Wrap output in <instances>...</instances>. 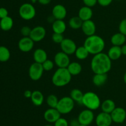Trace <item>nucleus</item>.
Here are the masks:
<instances>
[{
  "instance_id": "obj_1",
  "label": "nucleus",
  "mask_w": 126,
  "mask_h": 126,
  "mask_svg": "<svg viewBox=\"0 0 126 126\" xmlns=\"http://www.w3.org/2000/svg\"><path fill=\"white\" fill-rule=\"evenodd\" d=\"M111 61L107 53L95 54L91 60V70L94 74H107L111 69Z\"/></svg>"
},
{
  "instance_id": "obj_2",
  "label": "nucleus",
  "mask_w": 126,
  "mask_h": 126,
  "mask_svg": "<svg viewBox=\"0 0 126 126\" xmlns=\"http://www.w3.org/2000/svg\"><path fill=\"white\" fill-rule=\"evenodd\" d=\"M84 46L90 54L95 55L102 53L105 47V42L103 38L97 35L87 37L84 43Z\"/></svg>"
},
{
  "instance_id": "obj_3",
  "label": "nucleus",
  "mask_w": 126,
  "mask_h": 126,
  "mask_svg": "<svg viewBox=\"0 0 126 126\" xmlns=\"http://www.w3.org/2000/svg\"><path fill=\"white\" fill-rule=\"evenodd\" d=\"M71 77L67 68H58L52 77V83L57 87H63L70 84Z\"/></svg>"
},
{
  "instance_id": "obj_4",
  "label": "nucleus",
  "mask_w": 126,
  "mask_h": 126,
  "mask_svg": "<svg viewBox=\"0 0 126 126\" xmlns=\"http://www.w3.org/2000/svg\"><path fill=\"white\" fill-rule=\"evenodd\" d=\"M102 102L97 94L93 91H87L84 93L82 100V105H83L86 109L92 111L98 109L100 107Z\"/></svg>"
},
{
  "instance_id": "obj_5",
  "label": "nucleus",
  "mask_w": 126,
  "mask_h": 126,
  "mask_svg": "<svg viewBox=\"0 0 126 126\" xmlns=\"http://www.w3.org/2000/svg\"><path fill=\"white\" fill-rule=\"evenodd\" d=\"M75 103L70 96H63L59 99L56 108L61 114H67L73 110Z\"/></svg>"
},
{
  "instance_id": "obj_6",
  "label": "nucleus",
  "mask_w": 126,
  "mask_h": 126,
  "mask_svg": "<svg viewBox=\"0 0 126 126\" xmlns=\"http://www.w3.org/2000/svg\"><path fill=\"white\" fill-rule=\"evenodd\" d=\"M18 14L22 19L25 21H30L34 19L36 16V11L32 4L25 2L20 6Z\"/></svg>"
},
{
  "instance_id": "obj_7",
  "label": "nucleus",
  "mask_w": 126,
  "mask_h": 126,
  "mask_svg": "<svg viewBox=\"0 0 126 126\" xmlns=\"http://www.w3.org/2000/svg\"><path fill=\"white\" fill-rule=\"evenodd\" d=\"M77 119L80 125L89 126L95 120L94 113L92 110L86 109L79 112Z\"/></svg>"
},
{
  "instance_id": "obj_8",
  "label": "nucleus",
  "mask_w": 126,
  "mask_h": 126,
  "mask_svg": "<svg viewBox=\"0 0 126 126\" xmlns=\"http://www.w3.org/2000/svg\"><path fill=\"white\" fill-rule=\"evenodd\" d=\"M44 71L42 64L34 62L32 63L30 66L29 70H28V75L32 80L38 81L42 77Z\"/></svg>"
},
{
  "instance_id": "obj_9",
  "label": "nucleus",
  "mask_w": 126,
  "mask_h": 126,
  "mask_svg": "<svg viewBox=\"0 0 126 126\" xmlns=\"http://www.w3.org/2000/svg\"><path fill=\"white\" fill-rule=\"evenodd\" d=\"M70 62L69 55L63 51L57 53L54 56V63L59 68H67Z\"/></svg>"
},
{
  "instance_id": "obj_10",
  "label": "nucleus",
  "mask_w": 126,
  "mask_h": 126,
  "mask_svg": "<svg viewBox=\"0 0 126 126\" xmlns=\"http://www.w3.org/2000/svg\"><path fill=\"white\" fill-rule=\"evenodd\" d=\"M60 45L62 51L66 53L68 55L75 54L76 48H77L76 43L73 40L68 38H64Z\"/></svg>"
},
{
  "instance_id": "obj_11",
  "label": "nucleus",
  "mask_w": 126,
  "mask_h": 126,
  "mask_svg": "<svg viewBox=\"0 0 126 126\" xmlns=\"http://www.w3.org/2000/svg\"><path fill=\"white\" fill-rule=\"evenodd\" d=\"M46 35V28L43 26L39 25L32 28L30 37L34 42H39L44 39Z\"/></svg>"
},
{
  "instance_id": "obj_12",
  "label": "nucleus",
  "mask_w": 126,
  "mask_h": 126,
  "mask_svg": "<svg viewBox=\"0 0 126 126\" xmlns=\"http://www.w3.org/2000/svg\"><path fill=\"white\" fill-rule=\"evenodd\" d=\"M95 122L97 126H111L113 123L110 114L101 112L95 117Z\"/></svg>"
},
{
  "instance_id": "obj_13",
  "label": "nucleus",
  "mask_w": 126,
  "mask_h": 126,
  "mask_svg": "<svg viewBox=\"0 0 126 126\" xmlns=\"http://www.w3.org/2000/svg\"><path fill=\"white\" fill-rule=\"evenodd\" d=\"M34 42L30 37H23L18 43V49L23 53H28L33 49Z\"/></svg>"
},
{
  "instance_id": "obj_14",
  "label": "nucleus",
  "mask_w": 126,
  "mask_h": 126,
  "mask_svg": "<svg viewBox=\"0 0 126 126\" xmlns=\"http://www.w3.org/2000/svg\"><path fill=\"white\" fill-rule=\"evenodd\" d=\"M110 114L114 123L122 124L126 119V111L121 107H116Z\"/></svg>"
},
{
  "instance_id": "obj_15",
  "label": "nucleus",
  "mask_w": 126,
  "mask_h": 126,
  "mask_svg": "<svg viewBox=\"0 0 126 126\" xmlns=\"http://www.w3.org/2000/svg\"><path fill=\"white\" fill-rule=\"evenodd\" d=\"M43 116L46 121L49 123L54 124L61 117V114L57 109V108L49 107L44 111Z\"/></svg>"
},
{
  "instance_id": "obj_16",
  "label": "nucleus",
  "mask_w": 126,
  "mask_h": 126,
  "mask_svg": "<svg viewBox=\"0 0 126 126\" xmlns=\"http://www.w3.org/2000/svg\"><path fill=\"white\" fill-rule=\"evenodd\" d=\"M67 15V10L62 4L55 5L52 10V16L55 20H63Z\"/></svg>"
},
{
  "instance_id": "obj_17",
  "label": "nucleus",
  "mask_w": 126,
  "mask_h": 126,
  "mask_svg": "<svg viewBox=\"0 0 126 126\" xmlns=\"http://www.w3.org/2000/svg\"><path fill=\"white\" fill-rule=\"evenodd\" d=\"M81 30L85 35L90 37L95 34L96 25L92 19L84 21L81 27Z\"/></svg>"
},
{
  "instance_id": "obj_18",
  "label": "nucleus",
  "mask_w": 126,
  "mask_h": 126,
  "mask_svg": "<svg viewBox=\"0 0 126 126\" xmlns=\"http://www.w3.org/2000/svg\"><path fill=\"white\" fill-rule=\"evenodd\" d=\"M78 16L82 21H89L91 20L93 16V11L92 7L88 6H82L79 9L78 11Z\"/></svg>"
},
{
  "instance_id": "obj_19",
  "label": "nucleus",
  "mask_w": 126,
  "mask_h": 126,
  "mask_svg": "<svg viewBox=\"0 0 126 126\" xmlns=\"http://www.w3.org/2000/svg\"><path fill=\"white\" fill-rule=\"evenodd\" d=\"M31 101L32 103L36 106H40L43 104L44 101V96L43 93L39 90H34L32 91L31 96Z\"/></svg>"
},
{
  "instance_id": "obj_20",
  "label": "nucleus",
  "mask_w": 126,
  "mask_h": 126,
  "mask_svg": "<svg viewBox=\"0 0 126 126\" xmlns=\"http://www.w3.org/2000/svg\"><path fill=\"white\" fill-rule=\"evenodd\" d=\"M33 59L36 63L43 64L47 59V54L44 49L38 48L34 50L33 53Z\"/></svg>"
},
{
  "instance_id": "obj_21",
  "label": "nucleus",
  "mask_w": 126,
  "mask_h": 126,
  "mask_svg": "<svg viewBox=\"0 0 126 126\" xmlns=\"http://www.w3.org/2000/svg\"><path fill=\"white\" fill-rule=\"evenodd\" d=\"M52 28L54 33L63 34L66 29V24L63 20H55L52 23Z\"/></svg>"
},
{
  "instance_id": "obj_22",
  "label": "nucleus",
  "mask_w": 126,
  "mask_h": 126,
  "mask_svg": "<svg viewBox=\"0 0 126 126\" xmlns=\"http://www.w3.org/2000/svg\"><path fill=\"white\" fill-rule=\"evenodd\" d=\"M126 41V36L120 32L114 33L110 38L111 43L113 46H122L123 44H125Z\"/></svg>"
},
{
  "instance_id": "obj_23",
  "label": "nucleus",
  "mask_w": 126,
  "mask_h": 126,
  "mask_svg": "<svg viewBox=\"0 0 126 126\" xmlns=\"http://www.w3.org/2000/svg\"><path fill=\"white\" fill-rule=\"evenodd\" d=\"M108 57L111 61H116L119 59L123 55L121 51V46H112L108 50Z\"/></svg>"
},
{
  "instance_id": "obj_24",
  "label": "nucleus",
  "mask_w": 126,
  "mask_h": 126,
  "mask_svg": "<svg viewBox=\"0 0 126 126\" xmlns=\"http://www.w3.org/2000/svg\"><path fill=\"white\" fill-rule=\"evenodd\" d=\"M100 107L102 112L111 114L113 112V110L116 107V104L113 100H111V99H107L101 103Z\"/></svg>"
},
{
  "instance_id": "obj_25",
  "label": "nucleus",
  "mask_w": 126,
  "mask_h": 126,
  "mask_svg": "<svg viewBox=\"0 0 126 126\" xmlns=\"http://www.w3.org/2000/svg\"><path fill=\"white\" fill-rule=\"evenodd\" d=\"M108 80L107 74H94L92 77V82L96 86H102Z\"/></svg>"
},
{
  "instance_id": "obj_26",
  "label": "nucleus",
  "mask_w": 126,
  "mask_h": 126,
  "mask_svg": "<svg viewBox=\"0 0 126 126\" xmlns=\"http://www.w3.org/2000/svg\"><path fill=\"white\" fill-rule=\"evenodd\" d=\"M14 25V21L10 16H7L0 20V28L3 31H9L12 29Z\"/></svg>"
},
{
  "instance_id": "obj_27",
  "label": "nucleus",
  "mask_w": 126,
  "mask_h": 126,
  "mask_svg": "<svg viewBox=\"0 0 126 126\" xmlns=\"http://www.w3.org/2000/svg\"><path fill=\"white\" fill-rule=\"evenodd\" d=\"M67 69L72 76H76L82 72V67L78 62H71L67 67Z\"/></svg>"
},
{
  "instance_id": "obj_28",
  "label": "nucleus",
  "mask_w": 126,
  "mask_h": 126,
  "mask_svg": "<svg viewBox=\"0 0 126 126\" xmlns=\"http://www.w3.org/2000/svg\"><path fill=\"white\" fill-rule=\"evenodd\" d=\"M75 56L79 60H84L88 58L89 53L84 46L77 47L75 53Z\"/></svg>"
},
{
  "instance_id": "obj_29",
  "label": "nucleus",
  "mask_w": 126,
  "mask_h": 126,
  "mask_svg": "<svg viewBox=\"0 0 126 126\" xmlns=\"http://www.w3.org/2000/svg\"><path fill=\"white\" fill-rule=\"evenodd\" d=\"M83 95L84 93L81 90L78 88H74L70 92V96L75 102H76L79 104H82Z\"/></svg>"
},
{
  "instance_id": "obj_30",
  "label": "nucleus",
  "mask_w": 126,
  "mask_h": 126,
  "mask_svg": "<svg viewBox=\"0 0 126 126\" xmlns=\"http://www.w3.org/2000/svg\"><path fill=\"white\" fill-rule=\"evenodd\" d=\"M82 23H83V21L78 16L72 17L70 19L68 22L70 27L73 30H78L81 28Z\"/></svg>"
},
{
  "instance_id": "obj_31",
  "label": "nucleus",
  "mask_w": 126,
  "mask_h": 126,
  "mask_svg": "<svg viewBox=\"0 0 126 126\" xmlns=\"http://www.w3.org/2000/svg\"><path fill=\"white\" fill-rule=\"evenodd\" d=\"M11 57L10 51L4 46H0V62L5 63L9 61Z\"/></svg>"
},
{
  "instance_id": "obj_32",
  "label": "nucleus",
  "mask_w": 126,
  "mask_h": 126,
  "mask_svg": "<svg viewBox=\"0 0 126 126\" xmlns=\"http://www.w3.org/2000/svg\"><path fill=\"white\" fill-rule=\"evenodd\" d=\"M59 98L56 95L51 94L46 98V103L49 107L56 108L59 103Z\"/></svg>"
},
{
  "instance_id": "obj_33",
  "label": "nucleus",
  "mask_w": 126,
  "mask_h": 126,
  "mask_svg": "<svg viewBox=\"0 0 126 126\" xmlns=\"http://www.w3.org/2000/svg\"><path fill=\"white\" fill-rule=\"evenodd\" d=\"M54 64L55 63H54V61H52L50 59H47L42 64V65H43L44 70H45V71H50V70H52L53 68H54Z\"/></svg>"
},
{
  "instance_id": "obj_34",
  "label": "nucleus",
  "mask_w": 126,
  "mask_h": 126,
  "mask_svg": "<svg viewBox=\"0 0 126 126\" xmlns=\"http://www.w3.org/2000/svg\"><path fill=\"white\" fill-rule=\"evenodd\" d=\"M63 35L61 33H54L52 35V40L56 44H60L64 40Z\"/></svg>"
},
{
  "instance_id": "obj_35",
  "label": "nucleus",
  "mask_w": 126,
  "mask_h": 126,
  "mask_svg": "<svg viewBox=\"0 0 126 126\" xmlns=\"http://www.w3.org/2000/svg\"><path fill=\"white\" fill-rule=\"evenodd\" d=\"M54 126H69V122L66 119L60 117L54 123Z\"/></svg>"
},
{
  "instance_id": "obj_36",
  "label": "nucleus",
  "mask_w": 126,
  "mask_h": 126,
  "mask_svg": "<svg viewBox=\"0 0 126 126\" xmlns=\"http://www.w3.org/2000/svg\"><path fill=\"white\" fill-rule=\"evenodd\" d=\"M32 29V28H31L28 26H23L21 28L20 33L23 37H30Z\"/></svg>"
},
{
  "instance_id": "obj_37",
  "label": "nucleus",
  "mask_w": 126,
  "mask_h": 126,
  "mask_svg": "<svg viewBox=\"0 0 126 126\" xmlns=\"http://www.w3.org/2000/svg\"><path fill=\"white\" fill-rule=\"evenodd\" d=\"M119 32L126 36V19H124L121 21L119 25Z\"/></svg>"
},
{
  "instance_id": "obj_38",
  "label": "nucleus",
  "mask_w": 126,
  "mask_h": 126,
  "mask_svg": "<svg viewBox=\"0 0 126 126\" xmlns=\"http://www.w3.org/2000/svg\"><path fill=\"white\" fill-rule=\"evenodd\" d=\"M82 2L84 4V6L90 7H94L98 3L97 0H82Z\"/></svg>"
},
{
  "instance_id": "obj_39",
  "label": "nucleus",
  "mask_w": 126,
  "mask_h": 126,
  "mask_svg": "<svg viewBox=\"0 0 126 126\" xmlns=\"http://www.w3.org/2000/svg\"><path fill=\"white\" fill-rule=\"evenodd\" d=\"M113 0H97V2L102 7H107L112 3Z\"/></svg>"
},
{
  "instance_id": "obj_40",
  "label": "nucleus",
  "mask_w": 126,
  "mask_h": 126,
  "mask_svg": "<svg viewBox=\"0 0 126 126\" xmlns=\"http://www.w3.org/2000/svg\"><path fill=\"white\" fill-rule=\"evenodd\" d=\"M8 11L5 7H0V19H3L8 16Z\"/></svg>"
},
{
  "instance_id": "obj_41",
  "label": "nucleus",
  "mask_w": 126,
  "mask_h": 126,
  "mask_svg": "<svg viewBox=\"0 0 126 126\" xmlns=\"http://www.w3.org/2000/svg\"><path fill=\"white\" fill-rule=\"evenodd\" d=\"M79 125L80 124L79 123V121L78 120V119H72L70 121V123H69V126H79Z\"/></svg>"
},
{
  "instance_id": "obj_42",
  "label": "nucleus",
  "mask_w": 126,
  "mask_h": 126,
  "mask_svg": "<svg viewBox=\"0 0 126 126\" xmlns=\"http://www.w3.org/2000/svg\"><path fill=\"white\" fill-rule=\"evenodd\" d=\"M32 95V91L29 90H27L23 93V95L26 98H31V96Z\"/></svg>"
},
{
  "instance_id": "obj_43",
  "label": "nucleus",
  "mask_w": 126,
  "mask_h": 126,
  "mask_svg": "<svg viewBox=\"0 0 126 126\" xmlns=\"http://www.w3.org/2000/svg\"><path fill=\"white\" fill-rule=\"evenodd\" d=\"M38 2L40 4L43 5V6H46V5H48L50 3L51 0H38Z\"/></svg>"
},
{
  "instance_id": "obj_44",
  "label": "nucleus",
  "mask_w": 126,
  "mask_h": 126,
  "mask_svg": "<svg viewBox=\"0 0 126 126\" xmlns=\"http://www.w3.org/2000/svg\"><path fill=\"white\" fill-rule=\"evenodd\" d=\"M121 51L123 55L126 56V44H123L122 46H121Z\"/></svg>"
},
{
  "instance_id": "obj_45",
  "label": "nucleus",
  "mask_w": 126,
  "mask_h": 126,
  "mask_svg": "<svg viewBox=\"0 0 126 126\" xmlns=\"http://www.w3.org/2000/svg\"><path fill=\"white\" fill-rule=\"evenodd\" d=\"M123 79H124V83H125V84H126V72L124 73V78H123Z\"/></svg>"
},
{
  "instance_id": "obj_46",
  "label": "nucleus",
  "mask_w": 126,
  "mask_h": 126,
  "mask_svg": "<svg viewBox=\"0 0 126 126\" xmlns=\"http://www.w3.org/2000/svg\"><path fill=\"white\" fill-rule=\"evenodd\" d=\"M29 1H30L31 2H32V3H34V2H37V1H38V0H29Z\"/></svg>"
},
{
  "instance_id": "obj_47",
  "label": "nucleus",
  "mask_w": 126,
  "mask_h": 126,
  "mask_svg": "<svg viewBox=\"0 0 126 126\" xmlns=\"http://www.w3.org/2000/svg\"><path fill=\"white\" fill-rule=\"evenodd\" d=\"M44 126H54V125H50V124H47V125H45Z\"/></svg>"
},
{
  "instance_id": "obj_48",
  "label": "nucleus",
  "mask_w": 126,
  "mask_h": 126,
  "mask_svg": "<svg viewBox=\"0 0 126 126\" xmlns=\"http://www.w3.org/2000/svg\"><path fill=\"white\" fill-rule=\"evenodd\" d=\"M79 126H83V125H79Z\"/></svg>"
}]
</instances>
